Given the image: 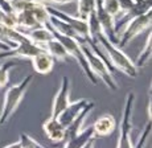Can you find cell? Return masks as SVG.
Here are the masks:
<instances>
[{"instance_id": "cell-9", "label": "cell", "mask_w": 152, "mask_h": 148, "mask_svg": "<svg viewBox=\"0 0 152 148\" xmlns=\"http://www.w3.org/2000/svg\"><path fill=\"white\" fill-rule=\"evenodd\" d=\"M40 52H45L42 48H40L39 45L33 44L32 41H25L20 42L16 46H13L12 49L7 52H0V58H28L31 60L32 57H34L36 54H39Z\"/></svg>"}, {"instance_id": "cell-8", "label": "cell", "mask_w": 152, "mask_h": 148, "mask_svg": "<svg viewBox=\"0 0 152 148\" xmlns=\"http://www.w3.org/2000/svg\"><path fill=\"white\" fill-rule=\"evenodd\" d=\"M70 103V81L66 75L61 78V85L58 91L56 93L53 98V103H52V111L50 117L57 118Z\"/></svg>"}, {"instance_id": "cell-4", "label": "cell", "mask_w": 152, "mask_h": 148, "mask_svg": "<svg viewBox=\"0 0 152 148\" xmlns=\"http://www.w3.org/2000/svg\"><path fill=\"white\" fill-rule=\"evenodd\" d=\"M152 13L151 11L142 16L134 17V19L128 20L127 23L121 28V31L116 34L118 39V46L119 48H124L128 42H131L134 39L142 34L143 32L151 29V23H152Z\"/></svg>"}, {"instance_id": "cell-15", "label": "cell", "mask_w": 152, "mask_h": 148, "mask_svg": "<svg viewBox=\"0 0 152 148\" xmlns=\"http://www.w3.org/2000/svg\"><path fill=\"white\" fill-rule=\"evenodd\" d=\"M24 34L33 42V44L39 45L40 48H42V49H44V44H46L48 41H50V40L54 39L52 31L49 29L46 25L45 27H40V28H36V29L28 31V32H25Z\"/></svg>"}, {"instance_id": "cell-11", "label": "cell", "mask_w": 152, "mask_h": 148, "mask_svg": "<svg viewBox=\"0 0 152 148\" xmlns=\"http://www.w3.org/2000/svg\"><path fill=\"white\" fill-rule=\"evenodd\" d=\"M87 102H89V101H86V99H78V101H75V102H70L69 106L57 117L58 122H60L64 127H68L73 120H75V119L81 115V112H82L85 110V107L87 106Z\"/></svg>"}, {"instance_id": "cell-7", "label": "cell", "mask_w": 152, "mask_h": 148, "mask_svg": "<svg viewBox=\"0 0 152 148\" xmlns=\"http://www.w3.org/2000/svg\"><path fill=\"white\" fill-rule=\"evenodd\" d=\"M46 8H48V12L50 13V16H54L57 19L65 21L66 24H69L81 40H89V25H87V20H81L78 17L68 15V13L60 11L58 8L50 7V5H46Z\"/></svg>"}, {"instance_id": "cell-12", "label": "cell", "mask_w": 152, "mask_h": 148, "mask_svg": "<svg viewBox=\"0 0 152 148\" xmlns=\"http://www.w3.org/2000/svg\"><path fill=\"white\" fill-rule=\"evenodd\" d=\"M42 130L45 132L46 138L54 144L64 143V135H65V127L58 122L57 118L49 117L44 122Z\"/></svg>"}, {"instance_id": "cell-24", "label": "cell", "mask_w": 152, "mask_h": 148, "mask_svg": "<svg viewBox=\"0 0 152 148\" xmlns=\"http://www.w3.org/2000/svg\"><path fill=\"white\" fill-rule=\"evenodd\" d=\"M150 135H151V120H148L145 127L143 128V132L138 138V141L134 146V148H145V144H147L148 139H150Z\"/></svg>"}, {"instance_id": "cell-25", "label": "cell", "mask_w": 152, "mask_h": 148, "mask_svg": "<svg viewBox=\"0 0 152 148\" xmlns=\"http://www.w3.org/2000/svg\"><path fill=\"white\" fill-rule=\"evenodd\" d=\"M1 27L5 28H17V17L15 12H5L3 19Z\"/></svg>"}, {"instance_id": "cell-19", "label": "cell", "mask_w": 152, "mask_h": 148, "mask_svg": "<svg viewBox=\"0 0 152 148\" xmlns=\"http://www.w3.org/2000/svg\"><path fill=\"white\" fill-rule=\"evenodd\" d=\"M151 49H152V34H151V29H150V33H148L147 40H145V44L143 46L142 52L138 54L136 62H134L135 66L138 68V70L140 68H144L148 63V61L151 60Z\"/></svg>"}, {"instance_id": "cell-20", "label": "cell", "mask_w": 152, "mask_h": 148, "mask_svg": "<svg viewBox=\"0 0 152 148\" xmlns=\"http://www.w3.org/2000/svg\"><path fill=\"white\" fill-rule=\"evenodd\" d=\"M97 0H77V17L81 20H87L94 12Z\"/></svg>"}, {"instance_id": "cell-30", "label": "cell", "mask_w": 152, "mask_h": 148, "mask_svg": "<svg viewBox=\"0 0 152 148\" xmlns=\"http://www.w3.org/2000/svg\"><path fill=\"white\" fill-rule=\"evenodd\" d=\"M83 148H95V139H93V140H90L89 143L86 144Z\"/></svg>"}, {"instance_id": "cell-10", "label": "cell", "mask_w": 152, "mask_h": 148, "mask_svg": "<svg viewBox=\"0 0 152 148\" xmlns=\"http://www.w3.org/2000/svg\"><path fill=\"white\" fill-rule=\"evenodd\" d=\"M115 127H116V120L113 115L111 114L101 115V117L94 122V124H91L94 139L97 140V139L110 136L111 133L115 131Z\"/></svg>"}, {"instance_id": "cell-13", "label": "cell", "mask_w": 152, "mask_h": 148, "mask_svg": "<svg viewBox=\"0 0 152 148\" xmlns=\"http://www.w3.org/2000/svg\"><path fill=\"white\" fill-rule=\"evenodd\" d=\"M94 102H87V106L85 107V110L82 112H81V115L78 117L75 120H73L72 123L69 124L68 127H65V135H64V143H66L68 140L73 138V136H75L78 132H81L82 130L85 128L83 124H85V120L87 119V117L90 115V112L93 111V109H94Z\"/></svg>"}, {"instance_id": "cell-17", "label": "cell", "mask_w": 152, "mask_h": 148, "mask_svg": "<svg viewBox=\"0 0 152 148\" xmlns=\"http://www.w3.org/2000/svg\"><path fill=\"white\" fill-rule=\"evenodd\" d=\"M16 17H17V28L16 29L21 31L23 33L41 27V25L36 21V19L33 17L31 11H21V12H17Z\"/></svg>"}, {"instance_id": "cell-16", "label": "cell", "mask_w": 152, "mask_h": 148, "mask_svg": "<svg viewBox=\"0 0 152 148\" xmlns=\"http://www.w3.org/2000/svg\"><path fill=\"white\" fill-rule=\"evenodd\" d=\"M93 139H94L93 128L91 126H89L86 128H83L81 132H78L75 136H73L66 143H64V148H83Z\"/></svg>"}, {"instance_id": "cell-14", "label": "cell", "mask_w": 152, "mask_h": 148, "mask_svg": "<svg viewBox=\"0 0 152 148\" xmlns=\"http://www.w3.org/2000/svg\"><path fill=\"white\" fill-rule=\"evenodd\" d=\"M33 70L39 74H49L54 68V60L50 54H48L46 52H40L39 54H36L34 57L31 58Z\"/></svg>"}, {"instance_id": "cell-2", "label": "cell", "mask_w": 152, "mask_h": 148, "mask_svg": "<svg viewBox=\"0 0 152 148\" xmlns=\"http://www.w3.org/2000/svg\"><path fill=\"white\" fill-rule=\"evenodd\" d=\"M32 78H33L32 74L27 75L23 81H20L16 85H12L5 91L4 102H3V107L0 110V126H4L10 120V118L16 112V110L19 109L20 103L24 99L28 86L32 82Z\"/></svg>"}, {"instance_id": "cell-32", "label": "cell", "mask_w": 152, "mask_h": 148, "mask_svg": "<svg viewBox=\"0 0 152 148\" xmlns=\"http://www.w3.org/2000/svg\"><path fill=\"white\" fill-rule=\"evenodd\" d=\"M0 41H3V40H1V36H0ZM3 42H4V41H3Z\"/></svg>"}, {"instance_id": "cell-1", "label": "cell", "mask_w": 152, "mask_h": 148, "mask_svg": "<svg viewBox=\"0 0 152 148\" xmlns=\"http://www.w3.org/2000/svg\"><path fill=\"white\" fill-rule=\"evenodd\" d=\"M97 44L103 49V52L106 53L107 56V60H109L110 65L114 68V70H119L122 71L123 74L128 75L131 78H135L138 75V68L135 66L134 61L119 48L118 45L113 44L106 36L104 33H99L97 37H95V41Z\"/></svg>"}, {"instance_id": "cell-31", "label": "cell", "mask_w": 152, "mask_h": 148, "mask_svg": "<svg viewBox=\"0 0 152 148\" xmlns=\"http://www.w3.org/2000/svg\"><path fill=\"white\" fill-rule=\"evenodd\" d=\"M4 11H1L0 9V25H1V23H3V19H4Z\"/></svg>"}, {"instance_id": "cell-5", "label": "cell", "mask_w": 152, "mask_h": 148, "mask_svg": "<svg viewBox=\"0 0 152 148\" xmlns=\"http://www.w3.org/2000/svg\"><path fill=\"white\" fill-rule=\"evenodd\" d=\"M49 29H50V28H49ZM52 33H53L54 39H57L58 41L62 44V46L65 48V50L68 52V54L70 56V58H74L78 62V65H80V68L82 69V71L87 77V79H89L93 85H97L98 78L93 74L91 70H90L89 63H87V60H86V56H85V53L82 50V46H81V44L78 42V40L72 39V37H68V36H64V34H60L54 31H52Z\"/></svg>"}, {"instance_id": "cell-27", "label": "cell", "mask_w": 152, "mask_h": 148, "mask_svg": "<svg viewBox=\"0 0 152 148\" xmlns=\"http://www.w3.org/2000/svg\"><path fill=\"white\" fill-rule=\"evenodd\" d=\"M136 0H119V7H121V15H123V13L128 12V11L131 9V8L134 7V4H135ZM119 15V16H121Z\"/></svg>"}, {"instance_id": "cell-26", "label": "cell", "mask_w": 152, "mask_h": 148, "mask_svg": "<svg viewBox=\"0 0 152 148\" xmlns=\"http://www.w3.org/2000/svg\"><path fill=\"white\" fill-rule=\"evenodd\" d=\"M36 1H40L45 5H65V4H73V3H77V0H36Z\"/></svg>"}, {"instance_id": "cell-28", "label": "cell", "mask_w": 152, "mask_h": 148, "mask_svg": "<svg viewBox=\"0 0 152 148\" xmlns=\"http://www.w3.org/2000/svg\"><path fill=\"white\" fill-rule=\"evenodd\" d=\"M10 49H12V46L5 44V42H3V41H0V52H7V50H10Z\"/></svg>"}, {"instance_id": "cell-21", "label": "cell", "mask_w": 152, "mask_h": 148, "mask_svg": "<svg viewBox=\"0 0 152 148\" xmlns=\"http://www.w3.org/2000/svg\"><path fill=\"white\" fill-rule=\"evenodd\" d=\"M17 63L15 61L10 60L5 61L4 63L0 65V89H4L8 85V81H10V70L12 68H15Z\"/></svg>"}, {"instance_id": "cell-18", "label": "cell", "mask_w": 152, "mask_h": 148, "mask_svg": "<svg viewBox=\"0 0 152 148\" xmlns=\"http://www.w3.org/2000/svg\"><path fill=\"white\" fill-rule=\"evenodd\" d=\"M44 50L48 54H50L53 57V60L57 61H69L70 56L68 54V52L65 50V48L62 46L60 41L57 39H53L50 41H48L46 44H44Z\"/></svg>"}, {"instance_id": "cell-22", "label": "cell", "mask_w": 152, "mask_h": 148, "mask_svg": "<svg viewBox=\"0 0 152 148\" xmlns=\"http://www.w3.org/2000/svg\"><path fill=\"white\" fill-rule=\"evenodd\" d=\"M101 4L103 9L114 19H116L121 15V7H119V0H101Z\"/></svg>"}, {"instance_id": "cell-29", "label": "cell", "mask_w": 152, "mask_h": 148, "mask_svg": "<svg viewBox=\"0 0 152 148\" xmlns=\"http://www.w3.org/2000/svg\"><path fill=\"white\" fill-rule=\"evenodd\" d=\"M3 148H21V147H20V143H19V140H17V141H15V143H11Z\"/></svg>"}, {"instance_id": "cell-6", "label": "cell", "mask_w": 152, "mask_h": 148, "mask_svg": "<svg viewBox=\"0 0 152 148\" xmlns=\"http://www.w3.org/2000/svg\"><path fill=\"white\" fill-rule=\"evenodd\" d=\"M135 103V94L130 91L126 95L123 112H122L121 124H119V136L116 148H134L131 131H132V112Z\"/></svg>"}, {"instance_id": "cell-3", "label": "cell", "mask_w": 152, "mask_h": 148, "mask_svg": "<svg viewBox=\"0 0 152 148\" xmlns=\"http://www.w3.org/2000/svg\"><path fill=\"white\" fill-rule=\"evenodd\" d=\"M78 42L82 46V50H83L85 56H86L87 63H89V68H90V70L93 71V74H94L98 79L103 81V83L111 91H115V90L118 89V85H116L115 79H114V77H113V70L110 69V66L90 48L89 44L86 42V40H82V41H78Z\"/></svg>"}, {"instance_id": "cell-23", "label": "cell", "mask_w": 152, "mask_h": 148, "mask_svg": "<svg viewBox=\"0 0 152 148\" xmlns=\"http://www.w3.org/2000/svg\"><path fill=\"white\" fill-rule=\"evenodd\" d=\"M19 143H20V147L21 148H46L45 146H42L41 143H39L36 139L29 136L28 133H20Z\"/></svg>"}]
</instances>
